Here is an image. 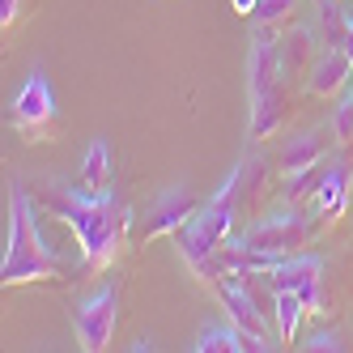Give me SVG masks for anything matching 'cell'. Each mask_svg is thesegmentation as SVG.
Returning a JSON list of instances; mask_svg holds the SVG:
<instances>
[{"mask_svg":"<svg viewBox=\"0 0 353 353\" xmlns=\"http://www.w3.org/2000/svg\"><path fill=\"white\" fill-rule=\"evenodd\" d=\"M349 81H353V60H349V52H345V47H323V52L315 56V64H311V77H307L311 94L332 98V94L349 90Z\"/></svg>","mask_w":353,"mask_h":353,"instance_id":"obj_10","label":"cell"},{"mask_svg":"<svg viewBox=\"0 0 353 353\" xmlns=\"http://www.w3.org/2000/svg\"><path fill=\"white\" fill-rule=\"evenodd\" d=\"M349 30H353L349 9H341L336 0H323V5H319V34L327 39V47H345Z\"/></svg>","mask_w":353,"mask_h":353,"instance_id":"obj_18","label":"cell"},{"mask_svg":"<svg viewBox=\"0 0 353 353\" xmlns=\"http://www.w3.org/2000/svg\"><path fill=\"white\" fill-rule=\"evenodd\" d=\"M56 123V94H52V81L43 72H30L26 85L17 90L13 98V128L30 141H43Z\"/></svg>","mask_w":353,"mask_h":353,"instance_id":"obj_8","label":"cell"},{"mask_svg":"<svg viewBox=\"0 0 353 353\" xmlns=\"http://www.w3.org/2000/svg\"><path fill=\"white\" fill-rule=\"evenodd\" d=\"M205 205L196 200L192 188H166L154 205H149V221H145V239H158V234H179L183 225L192 221V213Z\"/></svg>","mask_w":353,"mask_h":353,"instance_id":"obj_9","label":"cell"},{"mask_svg":"<svg viewBox=\"0 0 353 353\" xmlns=\"http://www.w3.org/2000/svg\"><path fill=\"white\" fill-rule=\"evenodd\" d=\"M56 272H60V260L43 243V230L34 221V200L13 179L9 183V247H5V264H0V281L26 285V281H47Z\"/></svg>","mask_w":353,"mask_h":353,"instance_id":"obj_2","label":"cell"},{"mask_svg":"<svg viewBox=\"0 0 353 353\" xmlns=\"http://www.w3.org/2000/svg\"><path fill=\"white\" fill-rule=\"evenodd\" d=\"M302 349H311V353H336V349H349L336 332H311V341L302 345Z\"/></svg>","mask_w":353,"mask_h":353,"instance_id":"obj_21","label":"cell"},{"mask_svg":"<svg viewBox=\"0 0 353 353\" xmlns=\"http://www.w3.org/2000/svg\"><path fill=\"white\" fill-rule=\"evenodd\" d=\"M81 188L94 192V196L111 192V149H107V141H94V145L85 149V162H81Z\"/></svg>","mask_w":353,"mask_h":353,"instance_id":"obj_15","label":"cell"},{"mask_svg":"<svg viewBox=\"0 0 353 353\" xmlns=\"http://www.w3.org/2000/svg\"><path fill=\"white\" fill-rule=\"evenodd\" d=\"M247 107H251V137L264 141L285 119V90H281V39L268 26L251 34L247 47Z\"/></svg>","mask_w":353,"mask_h":353,"instance_id":"obj_3","label":"cell"},{"mask_svg":"<svg viewBox=\"0 0 353 353\" xmlns=\"http://www.w3.org/2000/svg\"><path fill=\"white\" fill-rule=\"evenodd\" d=\"M230 5H234V13H243V17H247V13H256L260 0H230Z\"/></svg>","mask_w":353,"mask_h":353,"instance_id":"obj_23","label":"cell"},{"mask_svg":"<svg viewBox=\"0 0 353 353\" xmlns=\"http://www.w3.org/2000/svg\"><path fill=\"white\" fill-rule=\"evenodd\" d=\"M319 179H323L319 166H307V170H298V174H285V205H294V209H315Z\"/></svg>","mask_w":353,"mask_h":353,"instance_id":"obj_16","label":"cell"},{"mask_svg":"<svg viewBox=\"0 0 353 353\" xmlns=\"http://www.w3.org/2000/svg\"><path fill=\"white\" fill-rule=\"evenodd\" d=\"M327 149H332V141H327V128H315V132H302L285 145V154H281V170L285 174H298V170H307V166H319L327 158Z\"/></svg>","mask_w":353,"mask_h":353,"instance_id":"obj_13","label":"cell"},{"mask_svg":"<svg viewBox=\"0 0 353 353\" xmlns=\"http://www.w3.org/2000/svg\"><path fill=\"white\" fill-rule=\"evenodd\" d=\"M17 13H21V0H0V26H13V21H17Z\"/></svg>","mask_w":353,"mask_h":353,"instance_id":"obj_22","label":"cell"},{"mask_svg":"<svg viewBox=\"0 0 353 353\" xmlns=\"http://www.w3.org/2000/svg\"><path fill=\"white\" fill-rule=\"evenodd\" d=\"M349 188H353V162L332 158L323 166V179H319V196H315V209L323 221H336L349 205Z\"/></svg>","mask_w":353,"mask_h":353,"instance_id":"obj_11","label":"cell"},{"mask_svg":"<svg viewBox=\"0 0 353 353\" xmlns=\"http://www.w3.org/2000/svg\"><path fill=\"white\" fill-rule=\"evenodd\" d=\"M311 225H315L311 209L285 205L281 213H272V217H264V221H256V225H247L234 243L247 247V251H260V256L285 260V256H298V251H302V243H307V234H311Z\"/></svg>","mask_w":353,"mask_h":353,"instance_id":"obj_5","label":"cell"},{"mask_svg":"<svg viewBox=\"0 0 353 353\" xmlns=\"http://www.w3.org/2000/svg\"><path fill=\"white\" fill-rule=\"evenodd\" d=\"M332 137H336V141H353V90H345V98L336 103V115H332Z\"/></svg>","mask_w":353,"mask_h":353,"instance_id":"obj_20","label":"cell"},{"mask_svg":"<svg viewBox=\"0 0 353 353\" xmlns=\"http://www.w3.org/2000/svg\"><path fill=\"white\" fill-rule=\"evenodd\" d=\"M39 200H43L47 213H56L68 230L77 234L90 272H103V268H111V264L119 260L123 243H128L132 213H128V205H123L115 192L94 196V192H85V188L52 183V188H43Z\"/></svg>","mask_w":353,"mask_h":353,"instance_id":"obj_1","label":"cell"},{"mask_svg":"<svg viewBox=\"0 0 353 353\" xmlns=\"http://www.w3.org/2000/svg\"><path fill=\"white\" fill-rule=\"evenodd\" d=\"M115 319H119V285H103L98 294H90L77 311H72V332H77L85 353H98L111 345L115 332Z\"/></svg>","mask_w":353,"mask_h":353,"instance_id":"obj_7","label":"cell"},{"mask_svg":"<svg viewBox=\"0 0 353 353\" xmlns=\"http://www.w3.org/2000/svg\"><path fill=\"white\" fill-rule=\"evenodd\" d=\"M239 192H243V162L225 174V183L192 213V221L183 225L179 234V256L188 260L192 272H200L217 251L230 243V225H234V213H239Z\"/></svg>","mask_w":353,"mask_h":353,"instance_id":"obj_4","label":"cell"},{"mask_svg":"<svg viewBox=\"0 0 353 353\" xmlns=\"http://www.w3.org/2000/svg\"><path fill=\"white\" fill-rule=\"evenodd\" d=\"M315 64V34L311 30H290L281 39V72L298 77V72H311Z\"/></svg>","mask_w":353,"mask_h":353,"instance_id":"obj_14","label":"cell"},{"mask_svg":"<svg viewBox=\"0 0 353 353\" xmlns=\"http://www.w3.org/2000/svg\"><path fill=\"white\" fill-rule=\"evenodd\" d=\"M319 272H323V260L319 256H285L276 268L268 272H256L260 285L268 294H281V290H294L302 298V307H307V315H319L323 311V290H319Z\"/></svg>","mask_w":353,"mask_h":353,"instance_id":"obj_6","label":"cell"},{"mask_svg":"<svg viewBox=\"0 0 353 353\" xmlns=\"http://www.w3.org/2000/svg\"><path fill=\"white\" fill-rule=\"evenodd\" d=\"M192 349L196 353H260V349H268V341L243 332V327L234 323V327H205Z\"/></svg>","mask_w":353,"mask_h":353,"instance_id":"obj_12","label":"cell"},{"mask_svg":"<svg viewBox=\"0 0 353 353\" xmlns=\"http://www.w3.org/2000/svg\"><path fill=\"white\" fill-rule=\"evenodd\" d=\"M251 17H256L260 26H268V30H281V26H290V21L298 17V0H260Z\"/></svg>","mask_w":353,"mask_h":353,"instance_id":"obj_19","label":"cell"},{"mask_svg":"<svg viewBox=\"0 0 353 353\" xmlns=\"http://www.w3.org/2000/svg\"><path fill=\"white\" fill-rule=\"evenodd\" d=\"M272 307H276V332H281V345H294V336H298V319L307 315L302 298H298L294 290H281V294H272Z\"/></svg>","mask_w":353,"mask_h":353,"instance_id":"obj_17","label":"cell"}]
</instances>
